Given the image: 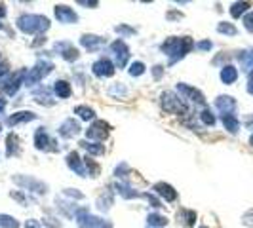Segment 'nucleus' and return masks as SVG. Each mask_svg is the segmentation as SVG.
Wrapping results in <instances>:
<instances>
[{"label":"nucleus","mask_w":253,"mask_h":228,"mask_svg":"<svg viewBox=\"0 0 253 228\" xmlns=\"http://www.w3.org/2000/svg\"><path fill=\"white\" fill-rule=\"evenodd\" d=\"M0 227L4 228H17V221H15L14 217H10V215H0Z\"/></svg>","instance_id":"473e14b6"},{"label":"nucleus","mask_w":253,"mask_h":228,"mask_svg":"<svg viewBox=\"0 0 253 228\" xmlns=\"http://www.w3.org/2000/svg\"><path fill=\"white\" fill-rule=\"evenodd\" d=\"M196 48L198 50H211V42H208V40H206V42H200Z\"/></svg>","instance_id":"ea45409f"},{"label":"nucleus","mask_w":253,"mask_h":228,"mask_svg":"<svg viewBox=\"0 0 253 228\" xmlns=\"http://www.w3.org/2000/svg\"><path fill=\"white\" fill-rule=\"evenodd\" d=\"M143 72H145V65H143L141 61L131 63V67H129V74H131V76H141Z\"/></svg>","instance_id":"c9c22d12"},{"label":"nucleus","mask_w":253,"mask_h":228,"mask_svg":"<svg viewBox=\"0 0 253 228\" xmlns=\"http://www.w3.org/2000/svg\"><path fill=\"white\" fill-rule=\"evenodd\" d=\"M248 91L253 95V71H252V74H250V82H248Z\"/></svg>","instance_id":"79ce46f5"},{"label":"nucleus","mask_w":253,"mask_h":228,"mask_svg":"<svg viewBox=\"0 0 253 228\" xmlns=\"http://www.w3.org/2000/svg\"><path fill=\"white\" fill-rule=\"evenodd\" d=\"M25 78H27V71H25V69L17 71L14 76H10V78L6 80V84L2 86V87H4V91H6L8 95H14V93H17L19 86L25 84Z\"/></svg>","instance_id":"423d86ee"},{"label":"nucleus","mask_w":253,"mask_h":228,"mask_svg":"<svg viewBox=\"0 0 253 228\" xmlns=\"http://www.w3.org/2000/svg\"><path fill=\"white\" fill-rule=\"evenodd\" d=\"M192 48H194V42L189 36H183V38H168L166 42L162 44V52L168 54L171 63H175L177 59L185 57V54H189Z\"/></svg>","instance_id":"f257e3e1"},{"label":"nucleus","mask_w":253,"mask_h":228,"mask_svg":"<svg viewBox=\"0 0 253 228\" xmlns=\"http://www.w3.org/2000/svg\"><path fill=\"white\" fill-rule=\"evenodd\" d=\"M88 139H95V141H105V137L109 135V124H105L103 120H97L94 126H90L86 131Z\"/></svg>","instance_id":"6e6552de"},{"label":"nucleus","mask_w":253,"mask_h":228,"mask_svg":"<svg viewBox=\"0 0 253 228\" xmlns=\"http://www.w3.org/2000/svg\"><path fill=\"white\" fill-rule=\"evenodd\" d=\"M236 78H238V71H236L234 67H230V65L223 67V71H221V80H223L225 84H232V82H236Z\"/></svg>","instance_id":"412c9836"},{"label":"nucleus","mask_w":253,"mask_h":228,"mask_svg":"<svg viewBox=\"0 0 253 228\" xmlns=\"http://www.w3.org/2000/svg\"><path fill=\"white\" fill-rule=\"evenodd\" d=\"M34 99L38 101V103H42V105H54V99L50 95V89H46V87H40L38 91H34Z\"/></svg>","instance_id":"4be33fe9"},{"label":"nucleus","mask_w":253,"mask_h":228,"mask_svg":"<svg viewBox=\"0 0 253 228\" xmlns=\"http://www.w3.org/2000/svg\"><path fill=\"white\" fill-rule=\"evenodd\" d=\"M111 50H113L114 54V65L116 67H126L127 63V57H129V50H127V46L122 40H116V42L111 44Z\"/></svg>","instance_id":"39448f33"},{"label":"nucleus","mask_w":253,"mask_h":228,"mask_svg":"<svg viewBox=\"0 0 253 228\" xmlns=\"http://www.w3.org/2000/svg\"><path fill=\"white\" fill-rule=\"evenodd\" d=\"M240 59V65H242V69L244 71H253V50H246V52H242L238 56Z\"/></svg>","instance_id":"aec40b11"},{"label":"nucleus","mask_w":253,"mask_h":228,"mask_svg":"<svg viewBox=\"0 0 253 228\" xmlns=\"http://www.w3.org/2000/svg\"><path fill=\"white\" fill-rule=\"evenodd\" d=\"M166 223H168V219L162 217V215H158V213L149 215V225H151V227H155V228L166 227Z\"/></svg>","instance_id":"7c9ffc66"},{"label":"nucleus","mask_w":253,"mask_h":228,"mask_svg":"<svg viewBox=\"0 0 253 228\" xmlns=\"http://www.w3.org/2000/svg\"><path fill=\"white\" fill-rule=\"evenodd\" d=\"M217 30H219V32H223V34H230V36H234V34H236V27H234V25H230V23H219V25H217Z\"/></svg>","instance_id":"72a5a7b5"},{"label":"nucleus","mask_w":253,"mask_h":228,"mask_svg":"<svg viewBox=\"0 0 253 228\" xmlns=\"http://www.w3.org/2000/svg\"><path fill=\"white\" fill-rule=\"evenodd\" d=\"M160 72H162V67H155V74H156V76H160Z\"/></svg>","instance_id":"de8ad7c7"},{"label":"nucleus","mask_w":253,"mask_h":228,"mask_svg":"<svg viewBox=\"0 0 253 228\" xmlns=\"http://www.w3.org/2000/svg\"><path fill=\"white\" fill-rule=\"evenodd\" d=\"M155 192L156 194H160L166 201H173V200L177 198V192H175L169 185H166V183H156Z\"/></svg>","instance_id":"dca6fc26"},{"label":"nucleus","mask_w":253,"mask_h":228,"mask_svg":"<svg viewBox=\"0 0 253 228\" xmlns=\"http://www.w3.org/2000/svg\"><path fill=\"white\" fill-rule=\"evenodd\" d=\"M56 17L59 19V23H76L78 19L69 6H56Z\"/></svg>","instance_id":"ddd939ff"},{"label":"nucleus","mask_w":253,"mask_h":228,"mask_svg":"<svg viewBox=\"0 0 253 228\" xmlns=\"http://www.w3.org/2000/svg\"><path fill=\"white\" fill-rule=\"evenodd\" d=\"M52 69H54V65H52V63H48V61H38V63H36V65H34V67L27 72L25 84H27V86L38 84L44 76H48V74L52 72Z\"/></svg>","instance_id":"7ed1b4c3"},{"label":"nucleus","mask_w":253,"mask_h":228,"mask_svg":"<svg viewBox=\"0 0 253 228\" xmlns=\"http://www.w3.org/2000/svg\"><path fill=\"white\" fill-rule=\"evenodd\" d=\"M94 74L99 76V78H109V76H113L114 74V65L109 61V59H99L94 63Z\"/></svg>","instance_id":"1a4fd4ad"},{"label":"nucleus","mask_w":253,"mask_h":228,"mask_svg":"<svg viewBox=\"0 0 253 228\" xmlns=\"http://www.w3.org/2000/svg\"><path fill=\"white\" fill-rule=\"evenodd\" d=\"M76 221H78L80 228H111L109 223H105V221H101L97 217L90 215L86 209H78L76 211Z\"/></svg>","instance_id":"20e7f679"},{"label":"nucleus","mask_w":253,"mask_h":228,"mask_svg":"<svg viewBox=\"0 0 253 228\" xmlns=\"http://www.w3.org/2000/svg\"><path fill=\"white\" fill-rule=\"evenodd\" d=\"M34 144H36L38 150H56V148L52 146V144H56V142L48 137V133H46L42 128L38 129L36 135H34Z\"/></svg>","instance_id":"9b49d317"},{"label":"nucleus","mask_w":253,"mask_h":228,"mask_svg":"<svg viewBox=\"0 0 253 228\" xmlns=\"http://www.w3.org/2000/svg\"><path fill=\"white\" fill-rule=\"evenodd\" d=\"M56 50L61 54V57H65L67 61H74V59L78 57V50H76L70 42H57Z\"/></svg>","instance_id":"4468645a"},{"label":"nucleus","mask_w":253,"mask_h":228,"mask_svg":"<svg viewBox=\"0 0 253 228\" xmlns=\"http://www.w3.org/2000/svg\"><path fill=\"white\" fill-rule=\"evenodd\" d=\"M177 91L183 95L185 99L194 101V103H198V105H204V103H206L204 95L198 91L196 87H190V86H187V84H177Z\"/></svg>","instance_id":"9d476101"},{"label":"nucleus","mask_w":253,"mask_h":228,"mask_svg":"<svg viewBox=\"0 0 253 228\" xmlns=\"http://www.w3.org/2000/svg\"><path fill=\"white\" fill-rule=\"evenodd\" d=\"M114 188L118 190V194H120V196H124V198H127V200H129V198H137V196H139L135 190H131L129 186L122 185V183H116V185H114Z\"/></svg>","instance_id":"a878e982"},{"label":"nucleus","mask_w":253,"mask_h":228,"mask_svg":"<svg viewBox=\"0 0 253 228\" xmlns=\"http://www.w3.org/2000/svg\"><path fill=\"white\" fill-rule=\"evenodd\" d=\"M116 30H118V32H129V34H131V32H135L133 28H127V27H116Z\"/></svg>","instance_id":"37998d69"},{"label":"nucleus","mask_w":253,"mask_h":228,"mask_svg":"<svg viewBox=\"0 0 253 228\" xmlns=\"http://www.w3.org/2000/svg\"><path fill=\"white\" fill-rule=\"evenodd\" d=\"M67 166H69L72 171H76L78 175H82V177L86 175V170H84V166H82V160H80V156H78L76 152H70L69 156H67Z\"/></svg>","instance_id":"a211bd4d"},{"label":"nucleus","mask_w":253,"mask_h":228,"mask_svg":"<svg viewBox=\"0 0 253 228\" xmlns=\"http://www.w3.org/2000/svg\"><path fill=\"white\" fill-rule=\"evenodd\" d=\"M6 144H8V156L19 154V139L15 137L14 133H10V135H8V139H6Z\"/></svg>","instance_id":"b1692460"},{"label":"nucleus","mask_w":253,"mask_h":228,"mask_svg":"<svg viewBox=\"0 0 253 228\" xmlns=\"http://www.w3.org/2000/svg\"><path fill=\"white\" fill-rule=\"evenodd\" d=\"M36 116L32 113H29V111H23V113H17L14 116H10L8 118V124L10 126H17V124H23V122H31V120H34Z\"/></svg>","instance_id":"6ab92c4d"},{"label":"nucleus","mask_w":253,"mask_h":228,"mask_svg":"<svg viewBox=\"0 0 253 228\" xmlns=\"http://www.w3.org/2000/svg\"><path fill=\"white\" fill-rule=\"evenodd\" d=\"M74 113L78 114L82 120H94V116H95V113H94L90 107H84V105H82V107H76Z\"/></svg>","instance_id":"2f4dec72"},{"label":"nucleus","mask_w":253,"mask_h":228,"mask_svg":"<svg viewBox=\"0 0 253 228\" xmlns=\"http://www.w3.org/2000/svg\"><path fill=\"white\" fill-rule=\"evenodd\" d=\"M0 129H2V126H0Z\"/></svg>","instance_id":"603ef678"},{"label":"nucleus","mask_w":253,"mask_h":228,"mask_svg":"<svg viewBox=\"0 0 253 228\" xmlns=\"http://www.w3.org/2000/svg\"><path fill=\"white\" fill-rule=\"evenodd\" d=\"M223 124H225V128L230 131V133H236L240 129V122L238 118H234L232 114H226V116H223Z\"/></svg>","instance_id":"5701e85b"},{"label":"nucleus","mask_w":253,"mask_h":228,"mask_svg":"<svg viewBox=\"0 0 253 228\" xmlns=\"http://www.w3.org/2000/svg\"><path fill=\"white\" fill-rule=\"evenodd\" d=\"M200 228H206V227H200Z\"/></svg>","instance_id":"3c124183"},{"label":"nucleus","mask_w":253,"mask_h":228,"mask_svg":"<svg viewBox=\"0 0 253 228\" xmlns=\"http://www.w3.org/2000/svg\"><path fill=\"white\" fill-rule=\"evenodd\" d=\"M244 27L248 28L250 32H253V12L244 17Z\"/></svg>","instance_id":"58836bf2"},{"label":"nucleus","mask_w":253,"mask_h":228,"mask_svg":"<svg viewBox=\"0 0 253 228\" xmlns=\"http://www.w3.org/2000/svg\"><path fill=\"white\" fill-rule=\"evenodd\" d=\"M80 42H82V46H84L86 50L94 52V50H99V48L105 44V38L95 36V34H84V36L80 38Z\"/></svg>","instance_id":"2eb2a0df"},{"label":"nucleus","mask_w":253,"mask_h":228,"mask_svg":"<svg viewBox=\"0 0 253 228\" xmlns=\"http://www.w3.org/2000/svg\"><path fill=\"white\" fill-rule=\"evenodd\" d=\"M6 15V8H4V4H0V17H4Z\"/></svg>","instance_id":"49530a36"},{"label":"nucleus","mask_w":253,"mask_h":228,"mask_svg":"<svg viewBox=\"0 0 253 228\" xmlns=\"http://www.w3.org/2000/svg\"><path fill=\"white\" fill-rule=\"evenodd\" d=\"M200 120H202L206 126H213V124H215V116H213L208 109H204V111H202V114H200Z\"/></svg>","instance_id":"f704fd0d"},{"label":"nucleus","mask_w":253,"mask_h":228,"mask_svg":"<svg viewBox=\"0 0 253 228\" xmlns=\"http://www.w3.org/2000/svg\"><path fill=\"white\" fill-rule=\"evenodd\" d=\"M0 28H2V23H0Z\"/></svg>","instance_id":"8fccbe9b"},{"label":"nucleus","mask_w":253,"mask_h":228,"mask_svg":"<svg viewBox=\"0 0 253 228\" xmlns=\"http://www.w3.org/2000/svg\"><path fill=\"white\" fill-rule=\"evenodd\" d=\"M25 228H40V227H38L34 221H27V223H25Z\"/></svg>","instance_id":"c03bdc74"},{"label":"nucleus","mask_w":253,"mask_h":228,"mask_svg":"<svg viewBox=\"0 0 253 228\" xmlns=\"http://www.w3.org/2000/svg\"><path fill=\"white\" fill-rule=\"evenodd\" d=\"M19 185H25L29 188V186H34L36 188V192H46V186H42L40 183H36V181H32V179H25V177H17L15 179Z\"/></svg>","instance_id":"c756f323"},{"label":"nucleus","mask_w":253,"mask_h":228,"mask_svg":"<svg viewBox=\"0 0 253 228\" xmlns=\"http://www.w3.org/2000/svg\"><path fill=\"white\" fill-rule=\"evenodd\" d=\"M8 74H10V67H8V63H0V86L6 84Z\"/></svg>","instance_id":"e433bc0d"},{"label":"nucleus","mask_w":253,"mask_h":228,"mask_svg":"<svg viewBox=\"0 0 253 228\" xmlns=\"http://www.w3.org/2000/svg\"><path fill=\"white\" fill-rule=\"evenodd\" d=\"M4 109H6V99L0 95V114L4 113Z\"/></svg>","instance_id":"a18cd8bd"},{"label":"nucleus","mask_w":253,"mask_h":228,"mask_svg":"<svg viewBox=\"0 0 253 228\" xmlns=\"http://www.w3.org/2000/svg\"><path fill=\"white\" fill-rule=\"evenodd\" d=\"M78 131H80V126H78V122H74L72 118L65 120V122L61 124V128H59V133H61L63 137H72V135H76Z\"/></svg>","instance_id":"f3484780"},{"label":"nucleus","mask_w":253,"mask_h":228,"mask_svg":"<svg viewBox=\"0 0 253 228\" xmlns=\"http://www.w3.org/2000/svg\"><path fill=\"white\" fill-rule=\"evenodd\" d=\"M86 166H88V171H92V175L95 177L99 173V166L94 162V160H90V158H86Z\"/></svg>","instance_id":"4c0bfd02"},{"label":"nucleus","mask_w":253,"mask_h":228,"mask_svg":"<svg viewBox=\"0 0 253 228\" xmlns=\"http://www.w3.org/2000/svg\"><path fill=\"white\" fill-rule=\"evenodd\" d=\"M250 144H252V146H253V135H252V139H250Z\"/></svg>","instance_id":"09e8293b"},{"label":"nucleus","mask_w":253,"mask_h":228,"mask_svg":"<svg viewBox=\"0 0 253 228\" xmlns=\"http://www.w3.org/2000/svg\"><path fill=\"white\" fill-rule=\"evenodd\" d=\"M56 93L61 97V99H67L70 95V86L65 82V80H57L56 82Z\"/></svg>","instance_id":"393cba45"},{"label":"nucleus","mask_w":253,"mask_h":228,"mask_svg":"<svg viewBox=\"0 0 253 228\" xmlns=\"http://www.w3.org/2000/svg\"><path fill=\"white\" fill-rule=\"evenodd\" d=\"M80 146H82V148H86L90 154H103V152H105V146H101V144H95V142L82 141V142H80Z\"/></svg>","instance_id":"bb28decb"},{"label":"nucleus","mask_w":253,"mask_h":228,"mask_svg":"<svg viewBox=\"0 0 253 228\" xmlns=\"http://www.w3.org/2000/svg\"><path fill=\"white\" fill-rule=\"evenodd\" d=\"M179 219L183 221L185 227H192L194 221H196V213H194V211H189V209H183V211L179 213Z\"/></svg>","instance_id":"cd10ccee"},{"label":"nucleus","mask_w":253,"mask_h":228,"mask_svg":"<svg viewBox=\"0 0 253 228\" xmlns=\"http://www.w3.org/2000/svg\"><path fill=\"white\" fill-rule=\"evenodd\" d=\"M248 8H250V2H234L232 8H230V15L232 17H240Z\"/></svg>","instance_id":"c85d7f7f"},{"label":"nucleus","mask_w":253,"mask_h":228,"mask_svg":"<svg viewBox=\"0 0 253 228\" xmlns=\"http://www.w3.org/2000/svg\"><path fill=\"white\" fill-rule=\"evenodd\" d=\"M17 27L21 28L23 32L32 34V32H42L50 28V21L44 15H21L17 19Z\"/></svg>","instance_id":"f03ea898"},{"label":"nucleus","mask_w":253,"mask_h":228,"mask_svg":"<svg viewBox=\"0 0 253 228\" xmlns=\"http://www.w3.org/2000/svg\"><path fill=\"white\" fill-rule=\"evenodd\" d=\"M78 4H82V6H97L95 0H92V2H88V0H78Z\"/></svg>","instance_id":"a19ab883"},{"label":"nucleus","mask_w":253,"mask_h":228,"mask_svg":"<svg viewBox=\"0 0 253 228\" xmlns=\"http://www.w3.org/2000/svg\"><path fill=\"white\" fill-rule=\"evenodd\" d=\"M162 107L166 109V113H183L185 111V105L181 99H177L173 93H169V91H166V93H162Z\"/></svg>","instance_id":"0eeeda50"},{"label":"nucleus","mask_w":253,"mask_h":228,"mask_svg":"<svg viewBox=\"0 0 253 228\" xmlns=\"http://www.w3.org/2000/svg\"><path fill=\"white\" fill-rule=\"evenodd\" d=\"M215 107L223 113V116H226V114H232V111L236 109V101L228 97V95H221V97L215 99Z\"/></svg>","instance_id":"f8f14e48"}]
</instances>
